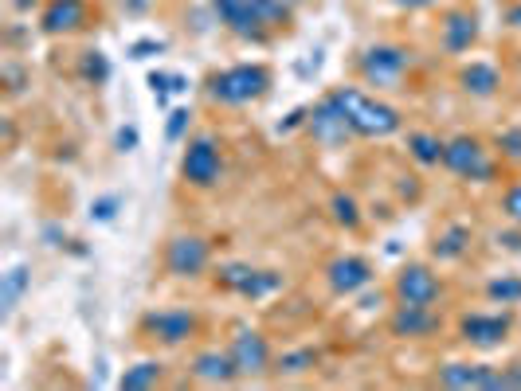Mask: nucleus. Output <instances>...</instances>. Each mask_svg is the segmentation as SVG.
I'll use <instances>...</instances> for the list:
<instances>
[{
  "label": "nucleus",
  "instance_id": "f257e3e1",
  "mask_svg": "<svg viewBox=\"0 0 521 391\" xmlns=\"http://www.w3.org/2000/svg\"><path fill=\"white\" fill-rule=\"evenodd\" d=\"M212 8L220 16V24L243 40H263L267 32L283 28L290 20L286 0H212Z\"/></svg>",
  "mask_w": 521,
  "mask_h": 391
},
{
  "label": "nucleus",
  "instance_id": "f03ea898",
  "mask_svg": "<svg viewBox=\"0 0 521 391\" xmlns=\"http://www.w3.org/2000/svg\"><path fill=\"white\" fill-rule=\"evenodd\" d=\"M330 98H333V106L349 118V126H353L357 137H392V133L400 130V114H396L388 102L365 94V90L333 87Z\"/></svg>",
  "mask_w": 521,
  "mask_h": 391
},
{
  "label": "nucleus",
  "instance_id": "7ed1b4c3",
  "mask_svg": "<svg viewBox=\"0 0 521 391\" xmlns=\"http://www.w3.org/2000/svg\"><path fill=\"white\" fill-rule=\"evenodd\" d=\"M271 90V71L263 63H236L208 79V98L220 106H251Z\"/></svg>",
  "mask_w": 521,
  "mask_h": 391
},
{
  "label": "nucleus",
  "instance_id": "20e7f679",
  "mask_svg": "<svg viewBox=\"0 0 521 391\" xmlns=\"http://www.w3.org/2000/svg\"><path fill=\"white\" fill-rule=\"evenodd\" d=\"M443 169H451L455 176L463 180H490L494 176V161L486 153V145L478 137H451L443 145Z\"/></svg>",
  "mask_w": 521,
  "mask_h": 391
},
{
  "label": "nucleus",
  "instance_id": "39448f33",
  "mask_svg": "<svg viewBox=\"0 0 521 391\" xmlns=\"http://www.w3.org/2000/svg\"><path fill=\"white\" fill-rule=\"evenodd\" d=\"M408 51L404 47H369L365 55H361V79L369 83V87H380V90H392L400 87V79H404V71H408Z\"/></svg>",
  "mask_w": 521,
  "mask_h": 391
},
{
  "label": "nucleus",
  "instance_id": "423d86ee",
  "mask_svg": "<svg viewBox=\"0 0 521 391\" xmlns=\"http://www.w3.org/2000/svg\"><path fill=\"white\" fill-rule=\"evenodd\" d=\"M220 173H224L220 145H216L212 137L189 141V149H185V157H181V176L189 180L192 188H212V184H220Z\"/></svg>",
  "mask_w": 521,
  "mask_h": 391
},
{
  "label": "nucleus",
  "instance_id": "0eeeda50",
  "mask_svg": "<svg viewBox=\"0 0 521 391\" xmlns=\"http://www.w3.org/2000/svg\"><path fill=\"white\" fill-rule=\"evenodd\" d=\"M439 384L443 388H455V391H467V388H482V391H498V388H510L506 380V368H494V364H443L439 368Z\"/></svg>",
  "mask_w": 521,
  "mask_h": 391
},
{
  "label": "nucleus",
  "instance_id": "6e6552de",
  "mask_svg": "<svg viewBox=\"0 0 521 391\" xmlns=\"http://www.w3.org/2000/svg\"><path fill=\"white\" fill-rule=\"evenodd\" d=\"M208 259H212V251L200 235H177L165 247V270L173 278H200L208 270Z\"/></svg>",
  "mask_w": 521,
  "mask_h": 391
},
{
  "label": "nucleus",
  "instance_id": "1a4fd4ad",
  "mask_svg": "<svg viewBox=\"0 0 521 391\" xmlns=\"http://www.w3.org/2000/svg\"><path fill=\"white\" fill-rule=\"evenodd\" d=\"M396 302L404 305H435L443 294V282L431 274V266L424 262H408L400 274H396Z\"/></svg>",
  "mask_w": 521,
  "mask_h": 391
},
{
  "label": "nucleus",
  "instance_id": "9d476101",
  "mask_svg": "<svg viewBox=\"0 0 521 391\" xmlns=\"http://www.w3.org/2000/svg\"><path fill=\"white\" fill-rule=\"evenodd\" d=\"M216 282H220L224 290L243 294V298H267L271 290H279V274H275V270H255V266H247V262H228V266H220Z\"/></svg>",
  "mask_w": 521,
  "mask_h": 391
},
{
  "label": "nucleus",
  "instance_id": "9b49d317",
  "mask_svg": "<svg viewBox=\"0 0 521 391\" xmlns=\"http://www.w3.org/2000/svg\"><path fill=\"white\" fill-rule=\"evenodd\" d=\"M306 130L310 137L318 141V145H326V149H337V145H345L349 137H353V126H349V118L333 106V98L326 94L314 110H310V118H306Z\"/></svg>",
  "mask_w": 521,
  "mask_h": 391
},
{
  "label": "nucleus",
  "instance_id": "f8f14e48",
  "mask_svg": "<svg viewBox=\"0 0 521 391\" xmlns=\"http://www.w3.org/2000/svg\"><path fill=\"white\" fill-rule=\"evenodd\" d=\"M145 333L161 345H185L196 333V313L192 309H157L142 321Z\"/></svg>",
  "mask_w": 521,
  "mask_h": 391
},
{
  "label": "nucleus",
  "instance_id": "ddd939ff",
  "mask_svg": "<svg viewBox=\"0 0 521 391\" xmlns=\"http://www.w3.org/2000/svg\"><path fill=\"white\" fill-rule=\"evenodd\" d=\"M228 352L236 360L239 376H263L271 368V345L255 329H239L236 337H232V345H228Z\"/></svg>",
  "mask_w": 521,
  "mask_h": 391
},
{
  "label": "nucleus",
  "instance_id": "4468645a",
  "mask_svg": "<svg viewBox=\"0 0 521 391\" xmlns=\"http://www.w3.org/2000/svg\"><path fill=\"white\" fill-rule=\"evenodd\" d=\"M506 333H510V317L506 313H471V317H463V341L474 348L502 345Z\"/></svg>",
  "mask_w": 521,
  "mask_h": 391
},
{
  "label": "nucleus",
  "instance_id": "2eb2a0df",
  "mask_svg": "<svg viewBox=\"0 0 521 391\" xmlns=\"http://www.w3.org/2000/svg\"><path fill=\"white\" fill-rule=\"evenodd\" d=\"M330 290L333 294H357V290H365L369 282H373V266L365 259H357V255H341V259L330 262Z\"/></svg>",
  "mask_w": 521,
  "mask_h": 391
},
{
  "label": "nucleus",
  "instance_id": "dca6fc26",
  "mask_svg": "<svg viewBox=\"0 0 521 391\" xmlns=\"http://www.w3.org/2000/svg\"><path fill=\"white\" fill-rule=\"evenodd\" d=\"M48 36H71L87 24V0H48L44 16H40Z\"/></svg>",
  "mask_w": 521,
  "mask_h": 391
},
{
  "label": "nucleus",
  "instance_id": "f3484780",
  "mask_svg": "<svg viewBox=\"0 0 521 391\" xmlns=\"http://www.w3.org/2000/svg\"><path fill=\"white\" fill-rule=\"evenodd\" d=\"M388 325H392L396 337H427V333L439 329V317L431 313V305H404L400 302Z\"/></svg>",
  "mask_w": 521,
  "mask_h": 391
},
{
  "label": "nucleus",
  "instance_id": "a211bd4d",
  "mask_svg": "<svg viewBox=\"0 0 521 391\" xmlns=\"http://www.w3.org/2000/svg\"><path fill=\"white\" fill-rule=\"evenodd\" d=\"M192 376H196L200 384H232L239 372H236V360H232V352L208 348V352H200V356L192 360Z\"/></svg>",
  "mask_w": 521,
  "mask_h": 391
},
{
  "label": "nucleus",
  "instance_id": "6ab92c4d",
  "mask_svg": "<svg viewBox=\"0 0 521 391\" xmlns=\"http://www.w3.org/2000/svg\"><path fill=\"white\" fill-rule=\"evenodd\" d=\"M474 40H478V16L467 12V8L447 12V20H443V47L459 55V51H467Z\"/></svg>",
  "mask_w": 521,
  "mask_h": 391
},
{
  "label": "nucleus",
  "instance_id": "aec40b11",
  "mask_svg": "<svg viewBox=\"0 0 521 391\" xmlns=\"http://www.w3.org/2000/svg\"><path fill=\"white\" fill-rule=\"evenodd\" d=\"M459 83L467 94H478V98H490L494 90L502 87V79H498V71L490 67V63H471L463 75H459Z\"/></svg>",
  "mask_w": 521,
  "mask_h": 391
},
{
  "label": "nucleus",
  "instance_id": "412c9836",
  "mask_svg": "<svg viewBox=\"0 0 521 391\" xmlns=\"http://www.w3.org/2000/svg\"><path fill=\"white\" fill-rule=\"evenodd\" d=\"M161 380H165V364H161V360H142V364L126 368L122 388L126 391H149V388H157Z\"/></svg>",
  "mask_w": 521,
  "mask_h": 391
},
{
  "label": "nucleus",
  "instance_id": "4be33fe9",
  "mask_svg": "<svg viewBox=\"0 0 521 391\" xmlns=\"http://www.w3.org/2000/svg\"><path fill=\"white\" fill-rule=\"evenodd\" d=\"M24 290H28V266H12V270L4 274V286H0V305H4V317H12V309L20 305Z\"/></svg>",
  "mask_w": 521,
  "mask_h": 391
},
{
  "label": "nucleus",
  "instance_id": "5701e85b",
  "mask_svg": "<svg viewBox=\"0 0 521 391\" xmlns=\"http://www.w3.org/2000/svg\"><path fill=\"white\" fill-rule=\"evenodd\" d=\"M443 145L447 141H439L435 133H408V149L420 165H443Z\"/></svg>",
  "mask_w": 521,
  "mask_h": 391
},
{
  "label": "nucleus",
  "instance_id": "b1692460",
  "mask_svg": "<svg viewBox=\"0 0 521 391\" xmlns=\"http://www.w3.org/2000/svg\"><path fill=\"white\" fill-rule=\"evenodd\" d=\"M467 239H471V231L467 227H451V231H443L439 239H435V259H459L463 251H467Z\"/></svg>",
  "mask_w": 521,
  "mask_h": 391
},
{
  "label": "nucleus",
  "instance_id": "393cba45",
  "mask_svg": "<svg viewBox=\"0 0 521 391\" xmlns=\"http://www.w3.org/2000/svg\"><path fill=\"white\" fill-rule=\"evenodd\" d=\"M486 294H490L494 302L514 305V302H521V282L518 278H494V282L486 286Z\"/></svg>",
  "mask_w": 521,
  "mask_h": 391
},
{
  "label": "nucleus",
  "instance_id": "a878e982",
  "mask_svg": "<svg viewBox=\"0 0 521 391\" xmlns=\"http://www.w3.org/2000/svg\"><path fill=\"white\" fill-rule=\"evenodd\" d=\"M330 208H333V219H337L341 227H357V223H361V212H357V200H353V196H341V192H337L330 200Z\"/></svg>",
  "mask_w": 521,
  "mask_h": 391
},
{
  "label": "nucleus",
  "instance_id": "bb28decb",
  "mask_svg": "<svg viewBox=\"0 0 521 391\" xmlns=\"http://www.w3.org/2000/svg\"><path fill=\"white\" fill-rule=\"evenodd\" d=\"M306 368H314V352H286L283 360H279V372H286V376H298V372H306Z\"/></svg>",
  "mask_w": 521,
  "mask_h": 391
},
{
  "label": "nucleus",
  "instance_id": "cd10ccee",
  "mask_svg": "<svg viewBox=\"0 0 521 391\" xmlns=\"http://www.w3.org/2000/svg\"><path fill=\"white\" fill-rule=\"evenodd\" d=\"M502 212H506V219H510L514 227H521V184L506 188V196H502Z\"/></svg>",
  "mask_w": 521,
  "mask_h": 391
},
{
  "label": "nucleus",
  "instance_id": "c85d7f7f",
  "mask_svg": "<svg viewBox=\"0 0 521 391\" xmlns=\"http://www.w3.org/2000/svg\"><path fill=\"white\" fill-rule=\"evenodd\" d=\"M498 145H502V153H506L510 161H521V130H506L498 137Z\"/></svg>",
  "mask_w": 521,
  "mask_h": 391
},
{
  "label": "nucleus",
  "instance_id": "c756f323",
  "mask_svg": "<svg viewBox=\"0 0 521 391\" xmlns=\"http://www.w3.org/2000/svg\"><path fill=\"white\" fill-rule=\"evenodd\" d=\"M87 75L91 79H106V59L98 51H91V59H87Z\"/></svg>",
  "mask_w": 521,
  "mask_h": 391
},
{
  "label": "nucleus",
  "instance_id": "7c9ffc66",
  "mask_svg": "<svg viewBox=\"0 0 521 391\" xmlns=\"http://www.w3.org/2000/svg\"><path fill=\"white\" fill-rule=\"evenodd\" d=\"M185 126H189V110H177V114H173V122H169V137H181Z\"/></svg>",
  "mask_w": 521,
  "mask_h": 391
},
{
  "label": "nucleus",
  "instance_id": "2f4dec72",
  "mask_svg": "<svg viewBox=\"0 0 521 391\" xmlns=\"http://www.w3.org/2000/svg\"><path fill=\"white\" fill-rule=\"evenodd\" d=\"M95 216L98 219H110V216H114V200H102V204H95Z\"/></svg>",
  "mask_w": 521,
  "mask_h": 391
},
{
  "label": "nucleus",
  "instance_id": "473e14b6",
  "mask_svg": "<svg viewBox=\"0 0 521 391\" xmlns=\"http://www.w3.org/2000/svg\"><path fill=\"white\" fill-rule=\"evenodd\" d=\"M506 380H510V388H521V364H510V368H506Z\"/></svg>",
  "mask_w": 521,
  "mask_h": 391
},
{
  "label": "nucleus",
  "instance_id": "72a5a7b5",
  "mask_svg": "<svg viewBox=\"0 0 521 391\" xmlns=\"http://www.w3.org/2000/svg\"><path fill=\"white\" fill-rule=\"evenodd\" d=\"M396 4H400V8H412V12H416V8H431L435 0H396Z\"/></svg>",
  "mask_w": 521,
  "mask_h": 391
},
{
  "label": "nucleus",
  "instance_id": "f704fd0d",
  "mask_svg": "<svg viewBox=\"0 0 521 391\" xmlns=\"http://www.w3.org/2000/svg\"><path fill=\"white\" fill-rule=\"evenodd\" d=\"M134 141H138V133H134V130H122V133H118V145H122V149H130Z\"/></svg>",
  "mask_w": 521,
  "mask_h": 391
},
{
  "label": "nucleus",
  "instance_id": "c9c22d12",
  "mask_svg": "<svg viewBox=\"0 0 521 391\" xmlns=\"http://www.w3.org/2000/svg\"><path fill=\"white\" fill-rule=\"evenodd\" d=\"M286 4H290V8H298V4H306V0H286Z\"/></svg>",
  "mask_w": 521,
  "mask_h": 391
}]
</instances>
